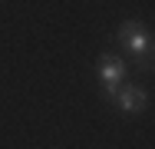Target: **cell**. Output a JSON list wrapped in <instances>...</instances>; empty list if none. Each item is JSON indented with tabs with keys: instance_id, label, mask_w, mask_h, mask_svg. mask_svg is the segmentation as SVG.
I'll return each mask as SVG.
<instances>
[{
	"instance_id": "6da1fadb",
	"label": "cell",
	"mask_w": 155,
	"mask_h": 149,
	"mask_svg": "<svg viewBox=\"0 0 155 149\" xmlns=\"http://www.w3.org/2000/svg\"><path fill=\"white\" fill-rule=\"evenodd\" d=\"M122 80H125V63L116 53H102L99 57V89L106 99H116L119 89H122Z\"/></svg>"
},
{
	"instance_id": "7a4b0ae2",
	"label": "cell",
	"mask_w": 155,
	"mask_h": 149,
	"mask_svg": "<svg viewBox=\"0 0 155 149\" xmlns=\"http://www.w3.org/2000/svg\"><path fill=\"white\" fill-rule=\"evenodd\" d=\"M116 43L122 47L129 57H135V53H142V50L152 47V36H149V30L142 27L139 20H125L122 27L116 30Z\"/></svg>"
},
{
	"instance_id": "3957f363",
	"label": "cell",
	"mask_w": 155,
	"mask_h": 149,
	"mask_svg": "<svg viewBox=\"0 0 155 149\" xmlns=\"http://www.w3.org/2000/svg\"><path fill=\"white\" fill-rule=\"evenodd\" d=\"M119 109H122L125 116H135V113H142L145 109V103H149V93L142 86H125V89H119Z\"/></svg>"
},
{
	"instance_id": "277c9868",
	"label": "cell",
	"mask_w": 155,
	"mask_h": 149,
	"mask_svg": "<svg viewBox=\"0 0 155 149\" xmlns=\"http://www.w3.org/2000/svg\"><path fill=\"white\" fill-rule=\"evenodd\" d=\"M132 63H135V70H139V73H152V70H155V47L142 50V53H135Z\"/></svg>"
}]
</instances>
